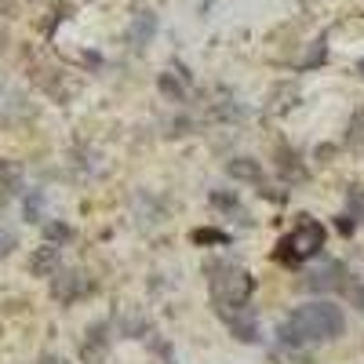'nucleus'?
<instances>
[{"mask_svg": "<svg viewBox=\"0 0 364 364\" xmlns=\"http://www.w3.org/2000/svg\"><path fill=\"white\" fill-rule=\"evenodd\" d=\"M346 317L336 302H310L291 314V321L281 324V339L284 343H321V339H336L343 336Z\"/></svg>", "mask_w": 364, "mask_h": 364, "instance_id": "f257e3e1", "label": "nucleus"}, {"mask_svg": "<svg viewBox=\"0 0 364 364\" xmlns=\"http://www.w3.org/2000/svg\"><path fill=\"white\" fill-rule=\"evenodd\" d=\"M324 248V226L321 223H314L310 215H302V223L281 240V259L284 262H306V259H314L317 252Z\"/></svg>", "mask_w": 364, "mask_h": 364, "instance_id": "f03ea898", "label": "nucleus"}, {"mask_svg": "<svg viewBox=\"0 0 364 364\" xmlns=\"http://www.w3.org/2000/svg\"><path fill=\"white\" fill-rule=\"evenodd\" d=\"M255 281L248 277L245 269H223L219 277H211V295H215V306L219 310H233V306H248Z\"/></svg>", "mask_w": 364, "mask_h": 364, "instance_id": "7ed1b4c3", "label": "nucleus"}, {"mask_svg": "<svg viewBox=\"0 0 364 364\" xmlns=\"http://www.w3.org/2000/svg\"><path fill=\"white\" fill-rule=\"evenodd\" d=\"M223 314V321H226V328L233 331V336L240 339V343H255L259 339V328H255V317L245 310V306H233V310H219Z\"/></svg>", "mask_w": 364, "mask_h": 364, "instance_id": "20e7f679", "label": "nucleus"}, {"mask_svg": "<svg viewBox=\"0 0 364 364\" xmlns=\"http://www.w3.org/2000/svg\"><path fill=\"white\" fill-rule=\"evenodd\" d=\"M106 331H109L106 321H99L95 328L87 331V339H84V360L87 364H102L106 360V350H109V336H106Z\"/></svg>", "mask_w": 364, "mask_h": 364, "instance_id": "39448f33", "label": "nucleus"}, {"mask_svg": "<svg viewBox=\"0 0 364 364\" xmlns=\"http://www.w3.org/2000/svg\"><path fill=\"white\" fill-rule=\"evenodd\" d=\"M51 295L58 299V302H73L80 291H84V277H80V273H51Z\"/></svg>", "mask_w": 364, "mask_h": 364, "instance_id": "423d86ee", "label": "nucleus"}, {"mask_svg": "<svg viewBox=\"0 0 364 364\" xmlns=\"http://www.w3.org/2000/svg\"><path fill=\"white\" fill-rule=\"evenodd\" d=\"M55 269H58V248L55 245H41L29 255V273H33V277H51Z\"/></svg>", "mask_w": 364, "mask_h": 364, "instance_id": "0eeeda50", "label": "nucleus"}, {"mask_svg": "<svg viewBox=\"0 0 364 364\" xmlns=\"http://www.w3.org/2000/svg\"><path fill=\"white\" fill-rule=\"evenodd\" d=\"M154 33H157V15L154 11H142L135 22H132V48H146L149 41H154Z\"/></svg>", "mask_w": 364, "mask_h": 364, "instance_id": "6e6552de", "label": "nucleus"}, {"mask_svg": "<svg viewBox=\"0 0 364 364\" xmlns=\"http://www.w3.org/2000/svg\"><path fill=\"white\" fill-rule=\"evenodd\" d=\"M226 171H230V178H240V182H259V178H262V168H259L255 161H248V157L230 161Z\"/></svg>", "mask_w": 364, "mask_h": 364, "instance_id": "1a4fd4ad", "label": "nucleus"}, {"mask_svg": "<svg viewBox=\"0 0 364 364\" xmlns=\"http://www.w3.org/2000/svg\"><path fill=\"white\" fill-rule=\"evenodd\" d=\"M339 273H343L339 262H328L324 269H314L310 273V288H339Z\"/></svg>", "mask_w": 364, "mask_h": 364, "instance_id": "9d476101", "label": "nucleus"}, {"mask_svg": "<svg viewBox=\"0 0 364 364\" xmlns=\"http://www.w3.org/2000/svg\"><path fill=\"white\" fill-rule=\"evenodd\" d=\"M0 190H8V193L22 190V168L15 161H0Z\"/></svg>", "mask_w": 364, "mask_h": 364, "instance_id": "9b49d317", "label": "nucleus"}, {"mask_svg": "<svg viewBox=\"0 0 364 364\" xmlns=\"http://www.w3.org/2000/svg\"><path fill=\"white\" fill-rule=\"evenodd\" d=\"M161 91H164V95H168L171 102H182V99H186V87H182L171 73H164V77H161Z\"/></svg>", "mask_w": 364, "mask_h": 364, "instance_id": "f8f14e48", "label": "nucleus"}, {"mask_svg": "<svg viewBox=\"0 0 364 364\" xmlns=\"http://www.w3.org/2000/svg\"><path fill=\"white\" fill-rule=\"evenodd\" d=\"M15 245H18V237H15V230H8V226H0V259H8V255L15 252Z\"/></svg>", "mask_w": 364, "mask_h": 364, "instance_id": "ddd939ff", "label": "nucleus"}, {"mask_svg": "<svg viewBox=\"0 0 364 364\" xmlns=\"http://www.w3.org/2000/svg\"><path fill=\"white\" fill-rule=\"evenodd\" d=\"M193 240H200V245H226V233H219V230H197Z\"/></svg>", "mask_w": 364, "mask_h": 364, "instance_id": "4468645a", "label": "nucleus"}, {"mask_svg": "<svg viewBox=\"0 0 364 364\" xmlns=\"http://www.w3.org/2000/svg\"><path fill=\"white\" fill-rule=\"evenodd\" d=\"M70 237H73V230L63 226V223H51L48 226V240H70Z\"/></svg>", "mask_w": 364, "mask_h": 364, "instance_id": "2eb2a0df", "label": "nucleus"}, {"mask_svg": "<svg viewBox=\"0 0 364 364\" xmlns=\"http://www.w3.org/2000/svg\"><path fill=\"white\" fill-rule=\"evenodd\" d=\"M37 215H41V193H33V197L26 200V219L37 223Z\"/></svg>", "mask_w": 364, "mask_h": 364, "instance_id": "dca6fc26", "label": "nucleus"}, {"mask_svg": "<svg viewBox=\"0 0 364 364\" xmlns=\"http://www.w3.org/2000/svg\"><path fill=\"white\" fill-rule=\"evenodd\" d=\"M211 204H219L226 211H237V197H226V193H211Z\"/></svg>", "mask_w": 364, "mask_h": 364, "instance_id": "f3484780", "label": "nucleus"}, {"mask_svg": "<svg viewBox=\"0 0 364 364\" xmlns=\"http://www.w3.org/2000/svg\"><path fill=\"white\" fill-rule=\"evenodd\" d=\"M41 364H70V360H63V357H55V353H44V357H41Z\"/></svg>", "mask_w": 364, "mask_h": 364, "instance_id": "a211bd4d", "label": "nucleus"}, {"mask_svg": "<svg viewBox=\"0 0 364 364\" xmlns=\"http://www.w3.org/2000/svg\"><path fill=\"white\" fill-rule=\"evenodd\" d=\"M8 200H11V193H8V190H0V208H4Z\"/></svg>", "mask_w": 364, "mask_h": 364, "instance_id": "6ab92c4d", "label": "nucleus"}, {"mask_svg": "<svg viewBox=\"0 0 364 364\" xmlns=\"http://www.w3.org/2000/svg\"><path fill=\"white\" fill-rule=\"evenodd\" d=\"M357 70H360V73H364V58H360V66H357Z\"/></svg>", "mask_w": 364, "mask_h": 364, "instance_id": "aec40b11", "label": "nucleus"}]
</instances>
